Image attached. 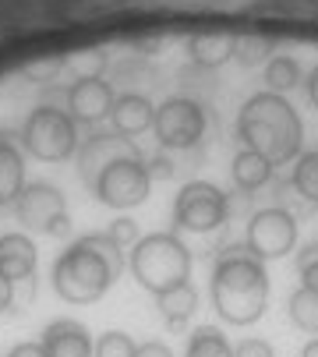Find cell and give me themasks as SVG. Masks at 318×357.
<instances>
[{"mask_svg":"<svg viewBox=\"0 0 318 357\" xmlns=\"http://www.w3.org/2000/svg\"><path fill=\"white\" fill-rule=\"evenodd\" d=\"M297 273H301V287L318 294V241H311L297 251Z\"/></svg>","mask_w":318,"mask_h":357,"instance_id":"cell-27","label":"cell"},{"mask_svg":"<svg viewBox=\"0 0 318 357\" xmlns=\"http://www.w3.org/2000/svg\"><path fill=\"white\" fill-rule=\"evenodd\" d=\"M149 191H152V177L145 160H117L92 184V195L110 209H135L149 198Z\"/></svg>","mask_w":318,"mask_h":357,"instance_id":"cell-8","label":"cell"},{"mask_svg":"<svg viewBox=\"0 0 318 357\" xmlns=\"http://www.w3.org/2000/svg\"><path fill=\"white\" fill-rule=\"evenodd\" d=\"M290 184H294V191L308 202V206H318V149L297 156V167H294Z\"/></svg>","mask_w":318,"mask_h":357,"instance_id":"cell-22","label":"cell"},{"mask_svg":"<svg viewBox=\"0 0 318 357\" xmlns=\"http://www.w3.org/2000/svg\"><path fill=\"white\" fill-rule=\"evenodd\" d=\"M273 39L269 36H237V50H234V57L244 64V68H255V64H262L265 57L273 54Z\"/></svg>","mask_w":318,"mask_h":357,"instance_id":"cell-24","label":"cell"},{"mask_svg":"<svg viewBox=\"0 0 318 357\" xmlns=\"http://www.w3.org/2000/svg\"><path fill=\"white\" fill-rule=\"evenodd\" d=\"M25 188V160L11 131H0V209L15 206Z\"/></svg>","mask_w":318,"mask_h":357,"instance_id":"cell-15","label":"cell"},{"mask_svg":"<svg viewBox=\"0 0 318 357\" xmlns=\"http://www.w3.org/2000/svg\"><path fill=\"white\" fill-rule=\"evenodd\" d=\"M152 131L163 149H191L205 135V110L195 99H167L163 107H156Z\"/></svg>","mask_w":318,"mask_h":357,"instance_id":"cell-10","label":"cell"},{"mask_svg":"<svg viewBox=\"0 0 318 357\" xmlns=\"http://www.w3.org/2000/svg\"><path fill=\"white\" fill-rule=\"evenodd\" d=\"M191 61L198 68H223L227 61H234L237 50V36L234 32H202L191 39Z\"/></svg>","mask_w":318,"mask_h":357,"instance_id":"cell-18","label":"cell"},{"mask_svg":"<svg viewBox=\"0 0 318 357\" xmlns=\"http://www.w3.org/2000/svg\"><path fill=\"white\" fill-rule=\"evenodd\" d=\"M301 357H318V340H308L304 350H301Z\"/></svg>","mask_w":318,"mask_h":357,"instance_id":"cell-36","label":"cell"},{"mask_svg":"<svg viewBox=\"0 0 318 357\" xmlns=\"http://www.w3.org/2000/svg\"><path fill=\"white\" fill-rule=\"evenodd\" d=\"M212 308L227 326H255L269 304V273L248 251V244H234L220 255L212 269Z\"/></svg>","mask_w":318,"mask_h":357,"instance_id":"cell-2","label":"cell"},{"mask_svg":"<svg viewBox=\"0 0 318 357\" xmlns=\"http://www.w3.org/2000/svg\"><path fill=\"white\" fill-rule=\"evenodd\" d=\"M110 121H114V131H117V135L131 138V135H142V131L152 128V121H156V107L149 103L145 96H138V92H124V96L114 99Z\"/></svg>","mask_w":318,"mask_h":357,"instance_id":"cell-16","label":"cell"},{"mask_svg":"<svg viewBox=\"0 0 318 357\" xmlns=\"http://www.w3.org/2000/svg\"><path fill=\"white\" fill-rule=\"evenodd\" d=\"M22 149L39 163H64L78 152V124L68 110L57 107H36L22 124Z\"/></svg>","mask_w":318,"mask_h":357,"instance_id":"cell-5","label":"cell"},{"mask_svg":"<svg viewBox=\"0 0 318 357\" xmlns=\"http://www.w3.org/2000/svg\"><path fill=\"white\" fill-rule=\"evenodd\" d=\"M131 273L152 297L191 283V251L177 234H149L131 248Z\"/></svg>","mask_w":318,"mask_h":357,"instance_id":"cell-4","label":"cell"},{"mask_svg":"<svg viewBox=\"0 0 318 357\" xmlns=\"http://www.w3.org/2000/svg\"><path fill=\"white\" fill-rule=\"evenodd\" d=\"M39 266V251L29 234H0V276L11 283L32 280Z\"/></svg>","mask_w":318,"mask_h":357,"instance_id":"cell-14","label":"cell"},{"mask_svg":"<svg viewBox=\"0 0 318 357\" xmlns=\"http://www.w3.org/2000/svg\"><path fill=\"white\" fill-rule=\"evenodd\" d=\"M8 357H46V354H43V343H18L8 350Z\"/></svg>","mask_w":318,"mask_h":357,"instance_id":"cell-34","label":"cell"},{"mask_svg":"<svg viewBox=\"0 0 318 357\" xmlns=\"http://www.w3.org/2000/svg\"><path fill=\"white\" fill-rule=\"evenodd\" d=\"M184 357H234L230 340L223 336V329L216 326H198L188 340V354Z\"/></svg>","mask_w":318,"mask_h":357,"instance_id":"cell-20","label":"cell"},{"mask_svg":"<svg viewBox=\"0 0 318 357\" xmlns=\"http://www.w3.org/2000/svg\"><path fill=\"white\" fill-rule=\"evenodd\" d=\"M64 68V57H53V61H39V64H29L25 75L36 78V82H53L57 78V71Z\"/></svg>","mask_w":318,"mask_h":357,"instance_id":"cell-29","label":"cell"},{"mask_svg":"<svg viewBox=\"0 0 318 357\" xmlns=\"http://www.w3.org/2000/svg\"><path fill=\"white\" fill-rule=\"evenodd\" d=\"M135 350H138V343H135L128 333L110 329V333H103V336L96 340L92 357H135Z\"/></svg>","mask_w":318,"mask_h":357,"instance_id":"cell-25","label":"cell"},{"mask_svg":"<svg viewBox=\"0 0 318 357\" xmlns=\"http://www.w3.org/2000/svg\"><path fill=\"white\" fill-rule=\"evenodd\" d=\"M124 273V251L106 234L71 241L50 269L53 290L68 304H96Z\"/></svg>","mask_w":318,"mask_h":357,"instance_id":"cell-1","label":"cell"},{"mask_svg":"<svg viewBox=\"0 0 318 357\" xmlns=\"http://www.w3.org/2000/svg\"><path fill=\"white\" fill-rule=\"evenodd\" d=\"M248 251L255 255L258 262H273L283 259V255L294 251L297 244V220L294 213L273 206V209H258L248 223Z\"/></svg>","mask_w":318,"mask_h":357,"instance_id":"cell-9","label":"cell"},{"mask_svg":"<svg viewBox=\"0 0 318 357\" xmlns=\"http://www.w3.org/2000/svg\"><path fill=\"white\" fill-rule=\"evenodd\" d=\"M106 237H110L121 251H124V248H135V244H138V223H135L131 216H117V220L110 223V230H106Z\"/></svg>","mask_w":318,"mask_h":357,"instance_id":"cell-28","label":"cell"},{"mask_svg":"<svg viewBox=\"0 0 318 357\" xmlns=\"http://www.w3.org/2000/svg\"><path fill=\"white\" fill-rule=\"evenodd\" d=\"M135 357H174V350L167 343H159V340H149V343H138Z\"/></svg>","mask_w":318,"mask_h":357,"instance_id":"cell-31","label":"cell"},{"mask_svg":"<svg viewBox=\"0 0 318 357\" xmlns=\"http://www.w3.org/2000/svg\"><path fill=\"white\" fill-rule=\"evenodd\" d=\"M265 85H269V92H290L301 85V64L294 57H273L269 64H265Z\"/></svg>","mask_w":318,"mask_h":357,"instance_id":"cell-23","label":"cell"},{"mask_svg":"<svg viewBox=\"0 0 318 357\" xmlns=\"http://www.w3.org/2000/svg\"><path fill=\"white\" fill-rule=\"evenodd\" d=\"M64 68H71L78 78H99V71L106 68V54H99V50H82V54L64 57Z\"/></svg>","mask_w":318,"mask_h":357,"instance_id":"cell-26","label":"cell"},{"mask_svg":"<svg viewBox=\"0 0 318 357\" xmlns=\"http://www.w3.org/2000/svg\"><path fill=\"white\" fill-rule=\"evenodd\" d=\"M15 308V283L8 276H0V315Z\"/></svg>","mask_w":318,"mask_h":357,"instance_id":"cell-33","label":"cell"},{"mask_svg":"<svg viewBox=\"0 0 318 357\" xmlns=\"http://www.w3.org/2000/svg\"><path fill=\"white\" fill-rule=\"evenodd\" d=\"M287 315H290V322L297 329L318 336V294L315 290H304V287L294 290L290 301H287Z\"/></svg>","mask_w":318,"mask_h":357,"instance_id":"cell-21","label":"cell"},{"mask_svg":"<svg viewBox=\"0 0 318 357\" xmlns=\"http://www.w3.org/2000/svg\"><path fill=\"white\" fill-rule=\"evenodd\" d=\"M234 357H276V354H273V347L265 343V340L248 336V340H241V343L234 347Z\"/></svg>","mask_w":318,"mask_h":357,"instance_id":"cell-30","label":"cell"},{"mask_svg":"<svg viewBox=\"0 0 318 357\" xmlns=\"http://www.w3.org/2000/svg\"><path fill=\"white\" fill-rule=\"evenodd\" d=\"M230 177H234V184L241 191H258V188L269 184L273 163L265 156H258V152H251V149H241L234 156V163H230Z\"/></svg>","mask_w":318,"mask_h":357,"instance_id":"cell-19","label":"cell"},{"mask_svg":"<svg viewBox=\"0 0 318 357\" xmlns=\"http://www.w3.org/2000/svg\"><path fill=\"white\" fill-rule=\"evenodd\" d=\"M308 99H311V107L318 110V68L308 75Z\"/></svg>","mask_w":318,"mask_h":357,"instance_id":"cell-35","label":"cell"},{"mask_svg":"<svg viewBox=\"0 0 318 357\" xmlns=\"http://www.w3.org/2000/svg\"><path fill=\"white\" fill-rule=\"evenodd\" d=\"M15 216L25 230H36L46 237H71L68 202L61 188H53L46 181H32L22 188V195L15 198Z\"/></svg>","mask_w":318,"mask_h":357,"instance_id":"cell-7","label":"cell"},{"mask_svg":"<svg viewBox=\"0 0 318 357\" xmlns=\"http://www.w3.org/2000/svg\"><path fill=\"white\" fill-rule=\"evenodd\" d=\"M114 89L106 85L103 78H78L68 89V110L75 124H99L110 117L114 110Z\"/></svg>","mask_w":318,"mask_h":357,"instance_id":"cell-12","label":"cell"},{"mask_svg":"<svg viewBox=\"0 0 318 357\" xmlns=\"http://www.w3.org/2000/svg\"><path fill=\"white\" fill-rule=\"evenodd\" d=\"M156 301H159V315H163L167 329H174V333L188 329V322L198 312V290L191 283H181V287L167 290V294H159Z\"/></svg>","mask_w":318,"mask_h":357,"instance_id":"cell-17","label":"cell"},{"mask_svg":"<svg viewBox=\"0 0 318 357\" xmlns=\"http://www.w3.org/2000/svg\"><path fill=\"white\" fill-rule=\"evenodd\" d=\"M39 343L46 357H92V347H96L89 329L75 319H53L43 329Z\"/></svg>","mask_w":318,"mask_h":357,"instance_id":"cell-13","label":"cell"},{"mask_svg":"<svg viewBox=\"0 0 318 357\" xmlns=\"http://www.w3.org/2000/svg\"><path fill=\"white\" fill-rule=\"evenodd\" d=\"M237 138L244 142V149L265 156L273 167H283L301 156L304 124L287 96L255 92L237 114Z\"/></svg>","mask_w":318,"mask_h":357,"instance_id":"cell-3","label":"cell"},{"mask_svg":"<svg viewBox=\"0 0 318 357\" xmlns=\"http://www.w3.org/2000/svg\"><path fill=\"white\" fill-rule=\"evenodd\" d=\"M117 160H142V152L131 138H124L117 131H96L92 138H85L82 149H78V177H82V184L92 191L99 174Z\"/></svg>","mask_w":318,"mask_h":357,"instance_id":"cell-11","label":"cell"},{"mask_svg":"<svg viewBox=\"0 0 318 357\" xmlns=\"http://www.w3.org/2000/svg\"><path fill=\"white\" fill-rule=\"evenodd\" d=\"M230 216L227 195L209 181H188L174 198V230L188 234H212Z\"/></svg>","mask_w":318,"mask_h":357,"instance_id":"cell-6","label":"cell"},{"mask_svg":"<svg viewBox=\"0 0 318 357\" xmlns=\"http://www.w3.org/2000/svg\"><path fill=\"white\" fill-rule=\"evenodd\" d=\"M145 167H149V177H163V181H170V177H174V163H170V160H163V156L149 160Z\"/></svg>","mask_w":318,"mask_h":357,"instance_id":"cell-32","label":"cell"}]
</instances>
